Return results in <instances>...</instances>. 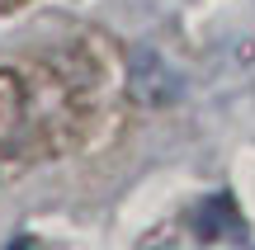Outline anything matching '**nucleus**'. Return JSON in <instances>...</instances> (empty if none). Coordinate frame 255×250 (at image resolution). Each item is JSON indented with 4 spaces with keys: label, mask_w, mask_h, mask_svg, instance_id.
I'll return each instance as SVG.
<instances>
[{
    "label": "nucleus",
    "mask_w": 255,
    "mask_h": 250,
    "mask_svg": "<svg viewBox=\"0 0 255 250\" xmlns=\"http://www.w3.org/2000/svg\"><path fill=\"white\" fill-rule=\"evenodd\" d=\"M81 123V99L66 76L0 66V156H43L66 147Z\"/></svg>",
    "instance_id": "nucleus-1"
},
{
    "label": "nucleus",
    "mask_w": 255,
    "mask_h": 250,
    "mask_svg": "<svg viewBox=\"0 0 255 250\" xmlns=\"http://www.w3.org/2000/svg\"><path fill=\"white\" fill-rule=\"evenodd\" d=\"M175 90L180 85H175V76L165 71V62L156 52H137L132 57V94L142 104H170Z\"/></svg>",
    "instance_id": "nucleus-2"
},
{
    "label": "nucleus",
    "mask_w": 255,
    "mask_h": 250,
    "mask_svg": "<svg viewBox=\"0 0 255 250\" xmlns=\"http://www.w3.org/2000/svg\"><path fill=\"white\" fill-rule=\"evenodd\" d=\"M237 213H232V198H218V203H208L203 208V217H199V236H222V232H237Z\"/></svg>",
    "instance_id": "nucleus-3"
},
{
    "label": "nucleus",
    "mask_w": 255,
    "mask_h": 250,
    "mask_svg": "<svg viewBox=\"0 0 255 250\" xmlns=\"http://www.w3.org/2000/svg\"><path fill=\"white\" fill-rule=\"evenodd\" d=\"M137 250H180V236H175V227H156V232L142 236Z\"/></svg>",
    "instance_id": "nucleus-4"
}]
</instances>
